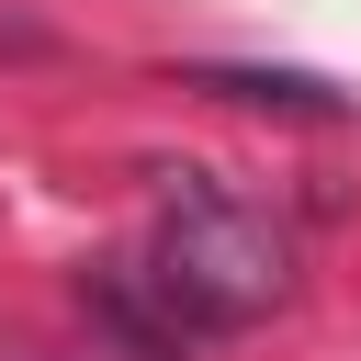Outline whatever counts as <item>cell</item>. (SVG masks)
I'll return each mask as SVG.
<instances>
[{"instance_id":"cell-1","label":"cell","mask_w":361,"mask_h":361,"mask_svg":"<svg viewBox=\"0 0 361 361\" xmlns=\"http://www.w3.org/2000/svg\"><path fill=\"white\" fill-rule=\"evenodd\" d=\"M135 271L158 282V305H169V316H180V338L203 350V338H237V327L282 316V305H293L305 248H293V226H282L271 203H248V192H226V180L180 169V180H169V203H158V237L135 248Z\"/></svg>"},{"instance_id":"cell-2","label":"cell","mask_w":361,"mask_h":361,"mask_svg":"<svg viewBox=\"0 0 361 361\" xmlns=\"http://www.w3.org/2000/svg\"><path fill=\"white\" fill-rule=\"evenodd\" d=\"M79 305H90V327H102L124 361H192L180 316L158 305V282H147L135 259H90V271H79Z\"/></svg>"},{"instance_id":"cell-3","label":"cell","mask_w":361,"mask_h":361,"mask_svg":"<svg viewBox=\"0 0 361 361\" xmlns=\"http://www.w3.org/2000/svg\"><path fill=\"white\" fill-rule=\"evenodd\" d=\"M192 90L248 102V113H305V124H338V113H350V102H338L327 79H305V68H192Z\"/></svg>"}]
</instances>
